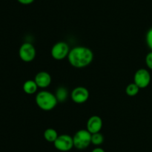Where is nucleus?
Segmentation results:
<instances>
[{"instance_id": "1", "label": "nucleus", "mask_w": 152, "mask_h": 152, "mask_svg": "<svg viewBox=\"0 0 152 152\" xmlns=\"http://www.w3.org/2000/svg\"><path fill=\"white\" fill-rule=\"evenodd\" d=\"M70 64L76 68H84L94 59V54L90 49L85 46H77L70 50L68 56Z\"/></svg>"}, {"instance_id": "2", "label": "nucleus", "mask_w": 152, "mask_h": 152, "mask_svg": "<svg viewBox=\"0 0 152 152\" xmlns=\"http://www.w3.org/2000/svg\"><path fill=\"white\" fill-rule=\"evenodd\" d=\"M57 98L48 91L42 90L38 92L36 96V103L37 106L42 110L49 111L54 108L57 104Z\"/></svg>"}, {"instance_id": "3", "label": "nucleus", "mask_w": 152, "mask_h": 152, "mask_svg": "<svg viewBox=\"0 0 152 152\" xmlns=\"http://www.w3.org/2000/svg\"><path fill=\"white\" fill-rule=\"evenodd\" d=\"M91 135L92 134L87 129L77 131L73 137L74 147L79 150L87 148L90 144H91Z\"/></svg>"}, {"instance_id": "4", "label": "nucleus", "mask_w": 152, "mask_h": 152, "mask_svg": "<svg viewBox=\"0 0 152 152\" xmlns=\"http://www.w3.org/2000/svg\"><path fill=\"white\" fill-rule=\"evenodd\" d=\"M53 145L59 151H69L74 147V139L68 134H61L58 136L56 141L53 142Z\"/></svg>"}, {"instance_id": "5", "label": "nucleus", "mask_w": 152, "mask_h": 152, "mask_svg": "<svg viewBox=\"0 0 152 152\" xmlns=\"http://www.w3.org/2000/svg\"><path fill=\"white\" fill-rule=\"evenodd\" d=\"M36 49L31 43H25L20 46L19 50V58L24 62H31L36 58Z\"/></svg>"}, {"instance_id": "6", "label": "nucleus", "mask_w": 152, "mask_h": 152, "mask_svg": "<svg viewBox=\"0 0 152 152\" xmlns=\"http://www.w3.org/2000/svg\"><path fill=\"white\" fill-rule=\"evenodd\" d=\"M70 48L65 42H59L56 43L51 49V56L56 61H62L68 56Z\"/></svg>"}, {"instance_id": "7", "label": "nucleus", "mask_w": 152, "mask_h": 152, "mask_svg": "<svg viewBox=\"0 0 152 152\" xmlns=\"http://www.w3.org/2000/svg\"><path fill=\"white\" fill-rule=\"evenodd\" d=\"M151 82V75L145 69H140L135 72L134 83H136L140 89H144L149 85Z\"/></svg>"}, {"instance_id": "8", "label": "nucleus", "mask_w": 152, "mask_h": 152, "mask_svg": "<svg viewBox=\"0 0 152 152\" xmlns=\"http://www.w3.org/2000/svg\"><path fill=\"white\" fill-rule=\"evenodd\" d=\"M89 98V91L84 86H77L71 92V99L77 104H83Z\"/></svg>"}, {"instance_id": "9", "label": "nucleus", "mask_w": 152, "mask_h": 152, "mask_svg": "<svg viewBox=\"0 0 152 152\" xmlns=\"http://www.w3.org/2000/svg\"><path fill=\"white\" fill-rule=\"evenodd\" d=\"M102 128V120L99 116H92L87 122L86 129L91 134L100 132Z\"/></svg>"}, {"instance_id": "10", "label": "nucleus", "mask_w": 152, "mask_h": 152, "mask_svg": "<svg viewBox=\"0 0 152 152\" xmlns=\"http://www.w3.org/2000/svg\"><path fill=\"white\" fill-rule=\"evenodd\" d=\"M34 80L38 87L46 88L51 83V76L47 72L42 71L36 75Z\"/></svg>"}, {"instance_id": "11", "label": "nucleus", "mask_w": 152, "mask_h": 152, "mask_svg": "<svg viewBox=\"0 0 152 152\" xmlns=\"http://www.w3.org/2000/svg\"><path fill=\"white\" fill-rule=\"evenodd\" d=\"M24 92L28 95H33L35 93L38 89V86L34 80H28L23 84Z\"/></svg>"}, {"instance_id": "12", "label": "nucleus", "mask_w": 152, "mask_h": 152, "mask_svg": "<svg viewBox=\"0 0 152 152\" xmlns=\"http://www.w3.org/2000/svg\"><path fill=\"white\" fill-rule=\"evenodd\" d=\"M58 133L53 128H48L44 132V138L49 142H54L58 137Z\"/></svg>"}, {"instance_id": "13", "label": "nucleus", "mask_w": 152, "mask_h": 152, "mask_svg": "<svg viewBox=\"0 0 152 152\" xmlns=\"http://www.w3.org/2000/svg\"><path fill=\"white\" fill-rule=\"evenodd\" d=\"M56 95L58 101H59V102L65 101L67 99V98H68V90L65 87H59L56 89V95Z\"/></svg>"}, {"instance_id": "14", "label": "nucleus", "mask_w": 152, "mask_h": 152, "mask_svg": "<svg viewBox=\"0 0 152 152\" xmlns=\"http://www.w3.org/2000/svg\"><path fill=\"white\" fill-rule=\"evenodd\" d=\"M140 91V87L134 83H130L127 86L126 89V92L129 96H135L138 94Z\"/></svg>"}, {"instance_id": "15", "label": "nucleus", "mask_w": 152, "mask_h": 152, "mask_svg": "<svg viewBox=\"0 0 152 152\" xmlns=\"http://www.w3.org/2000/svg\"><path fill=\"white\" fill-rule=\"evenodd\" d=\"M104 142V137L102 134L100 133H96V134H93L91 135V144L94 145L96 146L100 145L102 144Z\"/></svg>"}, {"instance_id": "16", "label": "nucleus", "mask_w": 152, "mask_h": 152, "mask_svg": "<svg viewBox=\"0 0 152 152\" xmlns=\"http://www.w3.org/2000/svg\"><path fill=\"white\" fill-rule=\"evenodd\" d=\"M146 42L148 47L152 50V28L148 31V33H147Z\"/></svg>"}, {"instance_id": "17", "label": "nucleus", "mask_w": 152, "mask_h": 152, "mask_svg": "<svg viewBox=\"0 0 152 152\" xmlns=\"http://www.w3.org/2000/svg\"><path fill=\"white\" fill-rule=\"evenodd\" d=\"M145 63L147 66L152 70V52H149L145 58Z\"/></svg>"}, {"instance_id": "18", "label": "nucleus", "mask_w": 152, "mask_h": 152, "mask_svg": "<svg viewBox=\"0 0 152 152\" xmlns=\"http://www.w3.org/2000/svg\"><path fill=\"white\" fill-rule=\"evenodd\" d=\"M35 0H17L19 3L22 4H25V5H28V4H32Z\"/></svg>"}, {"instance_id": "19", "label": "nucleus", "mask_w": 152, "mask_h": 152, "mask_svg": "<svg viewBox=\"0 0 152 152\" xmlns=\"http://www.w3.org/2000/svg\"><path fill=\"white\" fill-rule=\"evenodd\" d=\"M91 152H105V151L103 148H102L97 147V148H94L93 150H92Z\"/></svg>"}]
</instances>
